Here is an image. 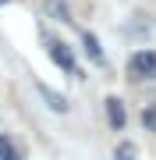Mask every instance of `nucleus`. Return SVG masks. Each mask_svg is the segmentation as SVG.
I'll return each mask as SVG.
<instances>
[{"label": "nucleus", "mask_w": 156, "mask_h": 160, "mask_svg": "<svg viewBox=\"0 0 156 160\" xmlns=\"http://www.w3.org/2000/svg\"><path fill=\"white\" fill-rule=\"evenodd\" d=\"M128 75H131L135 82L156 78V50H139L131 61H128Z\"/></svg>", "instance_id": "f257e3e1"}, {"label": "nucleus", "mask_w": 156, "mask_h": 160, "mask_svg": "<svg viewBox=\"0 0 156 160\" xmlns=\"http://www.w3.org/2000/svg\"><path fill=\"white\" fill-rule=\"evenodd\" d=\"M46 46H50L53 64H60L64 71H75V57H71V50H68L64 43H57V39H50V36H46Z\"/></svg>", "instance_id": "f03ea898"}, {"label": "nucleus", "mask_w": 156, "mask_h": 160, "mask_svg": "<svg viewBox=\"0 0 156 160\" xmlns=\"http://www.w3.org/2000/svg\"><path fill=\"white\" fill-rule=\"evenodd\" d=\"M106 121H110V128H117V132H121V128H124V121H128L124 103L117 100V96H106Z\"/></svg>", "instance_id": "7ed1b4c3"}, {"label": "nucleus", "mask_w": 156, "mask_h": 160, "mask_svg": "<svg viewBox=\"0 0 156 160\" xmlns=\"http://www.w3.org/2000/svg\"><path fill=\"white\" fill-rule=\"evenodd\" d=\"M82 46H85V53H89V61H92V64H103V50H99V39H96L92 32L82 36Z\"/></svg>", "instance_id": "20e7f679"}, {"label": "nucleus", "mask_w": 156, "mask_h": 160, "mask_svg": "<svg viewBox=\"0 0 156 160\" xmlns=\"http://www.w3.org/2000/svg\"><path fill=\"white\" fill-rule=\"evenodd\" d=\"M39 92H43V100H46V103H50L53 110H60V114H64V110H68V100H64L60 92H53L50 86H39Z\"/></svg>", "instance_id": "39448f33"}, {"label": "nucleus", "mask_w": 156, "mask_h": 160, "mask_svg": "<svg viewBox=\"0 0 156 160\" xmlns=\"http://www.w3.org/2000/svg\"><path fill=\"white\" fill-rule=\"evenodd\" d=\"M46 11H50L53 18H60V22H71V18H68V4H64V0H46Z\"/></svg>", "instance_id": "423d86ee"}, {"label": "nucleus", "mask_w": 156, "mask_h": 160, "mask_svg": "<svg viewBox=\"0 0 156 160\" xmlns=\"http://www.w3.org/2000/svg\"><path fill=\"white\" fill-rule=\"evenodd\" d=\"M114 160H135V146L131 142H121V146L114 149Z\"/></svg>", "instance_id": "0eeeda50"}, {"label": "nucleus", "mask_w": 156, "mask_h": 160, "mask_svg": "<svg viewBox=\"0 0 156 160\" xmlns=\"http://www.w3.org/2000/svg\"><path fill=\"white\" fill-rule=\"evenodd\" d=\"M0 160H18V153H14V146L7 142V139H0Z\"/></svg>", "instance_id": "6e6552de"}, {"label": "nucleus", "mask_w": 156, "mask_h": 160, "mask_svg": "<svg viewBox=\"0 0 156 160\" xmlns=\"http://www.w3.org/2000/svg\"><path fill=\"white\" fill-rule=\"evenodd\" d=\"M142 125L156 132V107H149V110H142Z\"/></svg>", "instance_id": "1a4fd4ad"}, {"label": "nucleus", "mask_w": 156, "mask_h": 160, "mask_svg": "<svg viewBox=\"0 0 156 160\" xmlns=\"http://www.w3.org/2000/svg\"><path fill=\"white\" fill-rule=\"evenodd\" d=\"M0 4H7V0H0Z\"/></svg>", "instance_id": "9d476101"}]
</instances>
